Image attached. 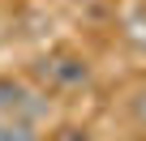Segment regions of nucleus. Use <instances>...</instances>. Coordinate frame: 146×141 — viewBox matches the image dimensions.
I'll return each mask as SVG.
<instances>
[{"label":"nucleus","instance_id":"obj_1","mask_svg":"<svg viewBox=\"0 0 146 141\" xmlns=\"http://www.w3.org/2000/svg\"><path fill=\"white\" fill-rule=\"evenodd\" d=\"M30 77H35V86L47 90V94H82V90H90V81H95V64H90V56H82L78 47H52V51H43V56L30 64Z\"/></svg>","mask_w":146,"mask_h":141},{"label":"nucleus","instance_id":"obj_2","mask_svg":"<svg viewBox=\"0 0 146 141\" xmlns=\"http://www.w3.org/2000/svg\"><path fill=\"white\" fill-rule=\"evenodd\" d=\"M0 141H43V124L22 120V115H13V120H0Z\"/></svg>","mask_w":146,"mask_h":141},{"label":"nucleus","instance_id":"obj_3","mask_svg":"<svg viewBox=\"0 0 146 141\" xmlns=\"http://www.w3.org/2000/svg\"><path fill=\"white\" fill-rule=\"evenodd\" d=\"M125 111H129L133 128L146 132V81H133V86H129V94H125Z\"/></svg>","mask_w":146,"mask_h":141},{"label":"nucleus","instance_id":"obj_4","mask_svg":"<svg viewBox=\"0 0 146 141\" xmlns=\"http://www.w3.org/2000/svg\"><path fill=\"white\" fill-rule=\"evenodd\" d=\"M125 39H129L137 51H146V5H137V9L125 13Z\"/></svg>","mask_w":146,"mask_h":141},{"label":"nucleus","instance_id":"obj_5","mask_svg":"<svg viewBox=\"0 0 146 141\" xmlns=\"http://www.w3.org/2000/svg\"><path fill=\"white\" fill-rule=\"evenodd\" d=\"M47 141H99V137H95L86 124H60V128H56Z\"/></svg>","mask_w":146,"mask_h":141}]
</instances>
